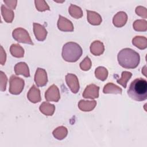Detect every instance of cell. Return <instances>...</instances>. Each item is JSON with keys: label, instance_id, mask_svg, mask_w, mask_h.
<instances>
[{"label": "cell", "instance_id": "cell-26", "mask_svg": "<svg viewBox=\"0 0 147 147\" xmlns=\"http://www.w3.org/2000/svg\"><path fill=\"white\" fill-rule=\"evenodd\" d=\"M96 78L102 81L105 80L108 76V71L103 67H98L95 71Z\"/></svg>", "mask_w": 147, "mask_h": 147}, {"label": "cell", "instance_id": "cell-22", "mask_svg": "<svg viewBox=\"0 0 147 147\" xmlns=\"http://www.w3.org/2000/svg\"><path fill=\"white\" fill-rule=\"evenodd\" d=\"M10 52L11 55L15 57L20 58L24 57V49L19 44H12L10 48Z\"/></svg>", "mask_w": 147, "mask_h": 147}, {"label": "cell", "instance_id": "cell-30", "mask_svg": "<svg viewBox=\"0 0 147 147\" xmlns=\"http://www.w3.org/2000/svg\"><path fill=\"white\" fill-rule=\"evenodd\" d=\"M0 86H1V91H4L6 90V84H7V78L6 75L5 74V73L2 71L0 72Z\"/></svg>", "mask_w": 147, "mask_h": 147}, {"label": "cell", "instance_id": "cell-16", "mask_svg": "<svg viewBox=\"0 0 147 147\" xmlns=\"http://www.w3.org/2000/svg\"><path fill=\"white\" fill-rule=\"evenodd\" d=\"M105 51V47L100 41L96 40L92 42L90 45V52L95 56H99L102 55Z\"/></svg>", "mask_w": 147, "mask_h": 147}, {"label": "cell", "instance_id": "cell-9", "mask_svg": "<svg viewBox=\"0 0 147 147\" xmlns=\"http://www.w3.org/2000/svg\"><path fill=\"white\" fill-rule=\"evenodd\" d=\"M99 87L98 86L91 84L86 87L82 95L84 98L87 99L98 98L99 97Z\"/></svg>", "mask_w": 147, "mask_h": 147}, {"label": "cell", "instance_id": "cell-21", "mask_svg": "<svg viewBox=\"0 0 147 147\" xmlns=\"http://www.w3.org/2000/svg\"><path fill=\"white\" fill-rule=\"evenodd\" d=\"M132 44L140 49H145L147 47V39L144 36H136L132 40Z\"/></svg>", "mask_w": 147, "mask_h": 147}, {"label": "cell", "instance_id": "cell-23", "mask_svg": "<svg viewBox=\"0 0 147 147\" xmlns=\"http://www.w3.org/2000/svg\"><path fill=\"white\" fill-rule=\"evenodd\" d=\"M68 11L71 16L76 19L81 18L83 14L82 9L80 7L73 4H71L68 9Z\"/></svg>", "mask_w": 147, "mask_h": 147}, {"label": "cell", "instance_id": "cell-5", "mask_svg": "<svg viewBox=\"0 0 147 147\" xmlns=\"http://www.w3.org/2000/svg\"><path fill=\"white\" fill-rule=\"evenodd\" d=\"M13 38L18 42L33 45L28 31L22 28H17L12 32Z\"/></svg>", "mask_w": 147, "mask_h": 147}, {"label": "cell", "instance_id": "cell-18", "mask_svg": "<svg viewBox=\"0 0 147 147\" xmlns=\"http://www.w3.org/2000/svg\"><path fill=\"white\" fill-rule=\"evenodd\" d=\"M39 109L43 114L47 116H51L55 112V106L54 105L51 104L49 102H44L40 106Z\"/></svg>", "mask_w": 147, "mask_h": 147}, {"label": "cell", "instance_id": "cell-1", "mask_svg": "<svg viewBox=\"0 0 147 147\" xmlns=\"http://www.w3.org/2000/svg\"><path fill=\"white\" fill-rule=\"evenodd\" d=\"M119 64L126 69L136 68L140 61L139 53L131 48H124L121 49L117 55Z\"/></svg>", "mask_w": 147, "mask_h": 147}, {"label": "cell", "instance_id": "cell-8", "mask_svg": "<svg viewBox=\"0 0 147 147\" xmlns=\"http://www.w3.org/2000/svg\"><path fill=\"white\" fill-rule=\"evenodd\" d=\"M34 82L38 87H43L48 82L47 74L46 71L41 68H38L34 75Z\"/></svg>", "mask_w": 147, "mask_h": 147}, {"label": "cell", "instance_id": "cell-15", "mask_svg": "<svg viewBox=\"0 0 147 147\" xmlns=\"http://www.w3.org/2000/svg\"><path fill=\"white\" fill-rule=\"evenodd\" d=\"M14 72L16 75H22L26 78L30 76L29 67L25 62L17 63L14 66Z\"/></svg>", "mask_w": 147, "mask_h": 147}, {"label": "cell", "instance_id": "cell-7", "mask_svg": "<svg viewBox=\"0 0 147 147\" xmlns=\"http://www.w3.org/2000/svg\"><path fill=\"white\" fill-rule=\"evenodd\" d=\"M67 84L74 94H76L79 90V83L78 77L73 74H68L65 75Z\"/></svg>", "mask_w": 147, "mask_h": 147}, {"label": "cell", "instance_id": "cell-11", "mask_svg": "<svg viewBox=\"0 0 147 147\" xmlns=\"http://www.w3.org/2000/svg\"><path fill=\"white\" fill-rule=\"evenodd\" d=\"M33 32L36 38L40 41L45 40L47 35V31L45 27L38 23H33Z\"/></svg>", "mask_w": 147, "mask_h": 147}, {"label": "cell", "instance_id": "cell-20", "mask_svg": "<svg viewBox=\"0 0 147 147\" xmlns=\"http://www.w3.org/2000/svg\"><path fill=\"white\" fill-rule=\"evenodd\" d=\"M1 14L4 20L7 23H11L14 18V14L13 10L6 7L4 5H1Z\"/></svg>", "mask_w": 147, "mask_h": 147}, {"label": "cell", "instance_id": "cell-6", "mask_svg": "<svg viewBox=\"0 0 147 147\" xmlns=\"http://www.w3.org/2000/svg\"><path fill=\"white\" fill-rule=\"evenodd\" d=\"M45 98L48 102H57L60 98V91L55 84H52L45 91Z\"/></svg>", "mask_w": 147, "mask_h": 147}, {"label": "cell", "instance_id": "cell-3", "mask_svg": "<svg viewBox=\"0 0 147 147\" xmlns=\"http://www.w3.org/2000/svg\"><path fill=\"white\" fill-rule=\"evenodd\" d=\"M82 53V49L78 43L68 42L63 45L61 56L65 61L75 63L80 59Z\"/></svg>", "mask_w": 147, "mask_h": 147}, {"label": "cell", "instance_id": "cell-12", "mask_svg": "<svg viewBox=\"0 0 147 147\" xmlns=\"http://www.w3.org/2000/svg\"><path fill=\"white\" fill-rule=\"evenodd\" d=\"M127 21V16L124 11H121L118 12L113 17V25L117 28L123 26Z\"/></svg>", "mask_w": 147, "mask_h": 147}, {"label": "cell", "instance_id": "cell-4", "mask_svg": "<svg viewBox=\"0 0 147 147\" xmlns=\"http://www.w3.org/2000/svg\"><path fill=\"white\" fill-rule=\"evenodd\" d=\"M24 80L16 75H12L9 80V92L13 95H19L23 90Z\"/></svg>", "mask_w": 147, "mask_h": 147}, {"label": "cell", "instance_id": "cell-2", "mask_svg": "<svg viewBox=\"0 0 147 147\" xmlns=\"http://www.w3.org/2000/svg\"><path fill=\"white\" fill-rule=\"evenodd\" d=\"M128 96L136 101L141 102L147 99V82L145 79L139 78L130 83L127 90Z\"/></svg>", "mask_w": 147, "mask_h": 147}, {"label": "cell", "instance_id": "cell-33", "mask_svg": "<svg viewBox=\"0 0 147 147\" xmlns=\"http://www.w3.org/2000/svg\"><path fill=\"white\" fill-rule=\"evenodd\" d=\"M1 65H4V64L5 63L6 60V54L5 51H4L2 46H1Z\"/></svg>", "mask_w": 147, "mask_h": 147}, {"label": "cell", "instance_id": "cell-10", "mask_svg": "<svg viewBox=\"0 0 147 147\" xmlns=\"http://www.w3.org/2000/svg\"><path fill=\"white\" fill-rule=\"evenodd\" d=\"M57 25L58 29L63 32H72L74 29L73 24L70 20L60 15Z\"/></svg>", "mask_w": 147, "mask_h": 147}, {"label": "cell", "instance_id": "cell-17", "mask_svg": "<svg viewBox=\"0 0 147 147\" xmlns=\"http://www.w3.org/2000/svg\"><path fill=\"white\" fill-rule=\"evenodd\" d=\"M96 102L95 100H80L78 103L79 109L83 111H91L96 106Z\"/></svg>", "mask_w": 147, "mask_h": 147}, {"label": "cell", "instance_id": "cell-24", "mask_svg": "<svg viewBox=\"0 0 147 147\" xmlns=\"http://www.w3.org/2000/svg\"><path fill=\"white\" fill-rule=\"evenodd\" d=\"M52 134L54 137H55L56 139L61 140L64 139L67 136L68 130L65 127L61 126L55 129Z\"/></svg>", "mask_w": 147, "mask_h": 147}, {"label": "cell", "instance_id": "cell-19", "mask_svg": "<svg viewBox=\"0 0 147 147\" xmlns=\"http://www.w3.org/2000/svg\"><path fill=\"white\" fill-rule=\"evenodd\" d=\"M122 90L121 88L112 83H108L106 84L103 89V92L104 94H122Z\"/></svg>", "mask_w": 147, "mask_h": 147}, {"label": "cell", "instance_id": "cell-28", "mask_svg": "<svg viewBox=\"0 0 147 147\" xmlns=\"http://www.w3.org/2000/svg\"><path fill=\"white\" fill-rule=\"evenodd\" d=\"M34 3L37 10L40 11H44L45 10H50L49 6L45 1H34Z\"/></svg>", "mask_w": 147, "mask_h": 147}, {"label": "cell", "instance_id": "cell-29", "mask_svg": "<svg viewBox=\"0 0 147 147\" xmlns=\"http://www.w3.org/2000/svg\"><path fill=\"white\" fill-rule=\"evenodd\" d=\"M92 65V63L88 56H86L80 63V68L83 71H88Z\"/></svg>", "mask_w": 147, "mask_h": 147}, {"label": "cell", "instance_id": "cell-32", "mask_svg": "<svg viewBox=\"0 0 147 147\" xmlns=\"http://www.w3.org/2000/svg\"><path fill=\"white\" fill-rule=\"evenodd\" d=\"M3 2L11 10H13V9L14 10L16 9V7L17 6V1H10V0L6 1V0H4Z\"/></svg>", "mask_w": 147, "mask_h": 147}, {"label": "cell", "instance_id": "cell-27", "mask_svg": "<svg viewBox=\"0 0 147 147\" xmlns=\"http://www.w3.org/2000/svg\"><path fill=\"white\" fill-rule=\"evenodd\" d=\"M132 76V74L128 71H123L121 74V78L120 79H117V82L118 84H121L125 88H126V85L127 82L130 80Z\"/></svg>", "mask_w": 147, "mask_h": 147}, {"label": "cell", "instance_id": "cell-13", "mask_svg": "<svg viewBox=\"0 0 147 147\" xmlns=\"http://www.w3.org/2000/svg\"><path fill=\"white\" fill-rule=\"evenodd\" d=\"M27 98L30 102L33 103L40 102L41 98L40 90L37 88L35 85H33L28 92Z\"/></svg>", "mask_w": 147, "mask_h": 147}, {"label": "cell", "instance_id": "cell-14", "mask_svg": "<svg viewBox=\"0 0 147 147\" xmlns=\"http://www.w3.org/2000/svg\"><path fill=\"white\" fill-rule=\"evenodd\" d=\"M88 22L92 25H99L102 22V17L99 14L94 11L86 10Z\"/></svg>", "mask_w": 147, "mask_h": 147}, {"label": "cell", "instance_id": "cell-31", "mask_svg": "<svg viewBox=\"0 0 147 147\" xmlns=\"http://www.w3.org/2000/svg\"><path fill=\"white\" fill-rule=\"evenodd\" d=\"M135 11L136 14L139 16L143 17L144 18H146L147 17V11L145 7L139 6L136 7Z\"/></svg>", "mask_w": 147, "mask_h": 147}, {"label": "cell", "instance_id": "cell-25", "mask_svg": "<svg viewBox=\"0 0 147 147\" xmlns=\"http://www.w3.org/2000/svg\"><path fill=\"white\" fill-rule=\"evenodd\" d=\"M133 26L136 31L146 32L147 30V22L145 20H138L134 22Z\"/></svg>", "mask_w": 147, "mask_h": 147}]
</instances>
